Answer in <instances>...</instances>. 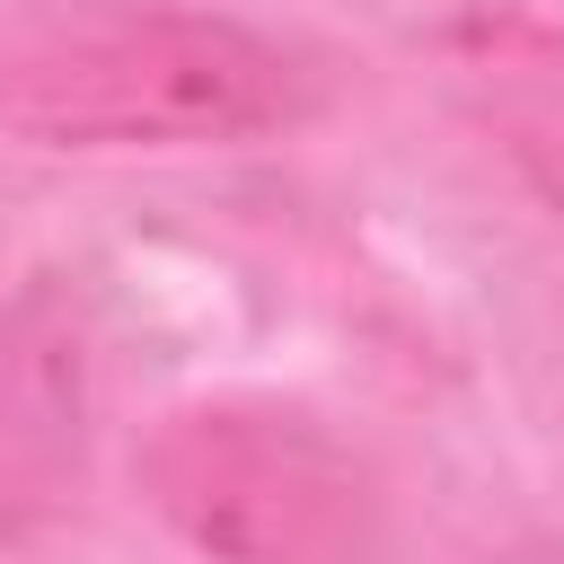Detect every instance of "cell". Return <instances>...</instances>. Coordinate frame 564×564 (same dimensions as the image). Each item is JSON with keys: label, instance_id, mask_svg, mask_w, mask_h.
<instances>
[{"label": "cell", "instance_id": "obj_2", "mask_svg": "<svg viewBox=\"0 0 564 564\" xmlns=\"http://www.w3.org/2000/svg\"><path fill=\"white\" fill-rule=\"evenodd\" d=\"M150 511L212 564H370L379 485L308 414L264 397H212L159 414L141 441Z\"/></svg>", "mask_w": 564, "mask_h": 564}, {"label": "cell", "instance_id": "obj_4", "mask_svg": "<svg viewBox=\"0 0 564 564\" xmlns=\"http://www.w3.org/2000/svg\"><path fill=\"white\" fill-rule=\"evenodd\" d=\"M441 70L458 115L529 176L546 212H564V26L538 9H476L441 35Z\"/></svg>", "mask_w": 564, "mask_h": 564}, {"label": "cell", "instance_id": "obj_3", "mask_svg": "<svg viewBox=\"0 0 564 564\" xmlns=\"http://www.w3.org/2000/svg\"><path fill=\"white\" fill-rule=\"evenodd\" d=\"M97 326L70 273H35L0 308V546L53 529L88 485Z\"/></svg>", "mask_w": 564, "mask_h": 564}, {"label": "cell", "instance_id": "obj_1", "mask_svg": "<svg viewBox=\"0 0 564 564\" xmlns=\"http://www.w3.org/2000/svg\"><path fill=\"white\" fill-rule=\"evenodd\" d=\"M317 106V70L185 0H44L0 18V132L35 150H220Z\"/></svg>", "mask_w": 564, "mask_h": 564}]
</instances>
